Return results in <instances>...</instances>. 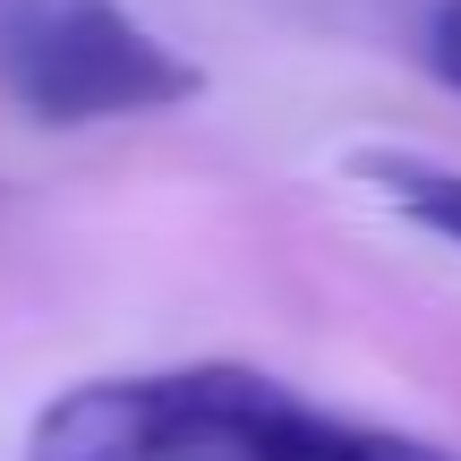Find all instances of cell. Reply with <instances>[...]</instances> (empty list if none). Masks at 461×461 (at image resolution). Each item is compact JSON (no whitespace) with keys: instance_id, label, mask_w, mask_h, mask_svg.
<instances>
[{"instance_id":"obj_1","label":"cell","mask_w":461,"mask_h":461,"mask_svg":"<svg viewBox=\"0 0 461 461\" xmlns=\"http://www.w3.org/2000/svg\"><path fill=\"white\" fill-rule=\"evenodd\" d=\"M299 411L257 367H129L51 393L26 428V461H291Z\"/></svg>"},{"instance_id":"obj_3","label":"cell","mask_w":461,"mask_h":461,"mask_svg":"<svg viewBox=\"0 0 461 461\" xmlns=\"http://www.w3.org/2000/svg\"><path fill=\"white\" fill-rule=\"evenodd\" d=\"M350 171H359L402 222H419L428 240L461 248V171L453 163H436V154H359Z\"/></svg>"},{"instance_id":"obj_4","label":"cell","mask_w":461,"mask_h":461,"mask_svg":"<svg viewBox=\"0 0 461 461\" xmlns=\"http://www.w3.org/2000/svg\"><path fill=\"white\" fill-rule=\"evenodd\" d=\"M291 461H436L428 445H402V436H376V428H333V419L308 411Z\"/></svg>"},{"instance_id":"obj_2","label":"cell","mask_w":461,"mask_h":461,"mask_svg":"<svg viewBox=\"0 0 461 461\" xmlns=\"http://www.w3.org/2000/svg\"><path fill=\"white\" fill-rule=\"evenodd\" d=\"M0 77H9L17 112H34L43 129L146 120L205 95V68L120 0H34L0 43Z\"/></svg>"},{"instance_id":"obj_5","label":"cell","mask_w":461,"mask_h":461,"mask_svg":"<svg viewBox=\"0 0 461 461\" xmlns=\"http://www.w3.org/2000/svg\"><path fill=\"white\" fill-rule=\"evenodd\" d=\"M419 60H428L436 86L461 95V0H436V9H428V26H419Z\"/></svg>"}]
</instances>
